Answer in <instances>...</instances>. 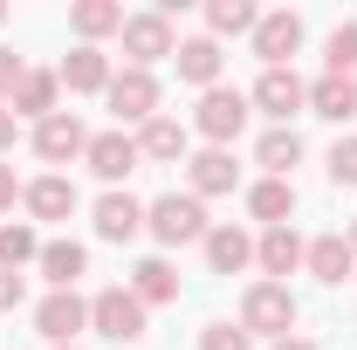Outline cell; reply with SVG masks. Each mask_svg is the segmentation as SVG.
<instances>
[{
  "label": "cell",
  "mask_w": 357,
  "mask_h": 350,
  "mask_svg": "<svg viewBox=\"0 0 357 350\" xmlns=\"http://www.w3.org/2000/svg\"><path fill=\"white\" fill-rule=\"evenodd\" d=\"M296 316H303V309L289 296V282H255V289L241 296V330H248V337H275V344H282V337H296Z\"/></svg>",
  "instance_id": "6da1fadb"
},
{
  "label": "cell",
  "mask_w": 357,
  "mask_h": 350,
  "mask_svg": "<svg viewBox=\"0 0 357 350\" xmlns=\"http://www.w3.org/2000/svg\"><path fill=\"white\" fill-rule=\"evenodd\" d=\"M144 227L158 234V248H185V241H206V199L192 192H165L144 206Z\"/></svg>",
  "instance_id": "7a4b0ae2"
},
{
  "label": "cell",
  "mask_w": 357,
  "mask_h": 350,
  "mask_svg": "<svg viewBox=\"0 0 357 350\" xmlns=\"http://www.w3.org/2000/svg\"><path fill=\"white\" fill-rule=\"evenodd\" d=\"M192 131L206 137V144H234V137L248 131V96L241 89H227V83H213V89H199V110H192Z\"/></svg>",
  "instance_id": "3957f363"
},
{
  "label": "cell",
  "mask_w": 357,
  "mask_h": 350,
  "mask_svg": "<svg viewBox=\"0 0 357 350\" xmlns=\"http://www.w3.org/2000/svg\"><path fill=\"white\" fill-rule=\"evenodd\" d=\"M124 55H131V69H151V62H165L178 55V35H172V14L165 7H151V14H124Z\"/></svg>",
  "instance_id": "277c9868"
},
{
  "label": "cell",
  "mask_w": 357,
  "mask_h": 350,
  "mask_svg": "<svg viewBox=\"0 0 357 350\" xmlns=\"http://www.w3.org/2000/svg\"><path fill=\"white\" fill-rule=\"evenodd\" d=\"M103 103L117 110V131H124V124H151V117H158V76H151V69H117L110 89H103Z\"/></svg>",
  "instance_id": "5b68a950"
},
{
  "label": "cell",
  "mask_w": 357,
  "mask_h": 350,
  "mask_svg": "<svg viewBox=\"0 0 357 350\" xmlns=\"http://www.w3.org/2000/svg\"><path fill=\"white\" fill-rule=\"evenodd\" d=\"M89 323L110 344H137L144 337V303H137L131 289H103V296H89Z\"/></svg>",
  "instance_id": "8992f818"
},
{
  "label": "cell",
  "mask_w": 357,
  "mask_h": 350,
  "mask_svg": "<svg viewBox=\"0 0 357 350\" xmlns=\"http://www.w3.org/2000/svg\"><path fill=\"white\" fill-rule=\"evenodd\" d=\"M137 158H144V151H137V137H131V131H96V137H89V151H83V165L103 178L110 192H117V178H131V172H137Z\"/></svg>",
  "instance_id": "52a82bcc"
},
{
  "label": "cell",
  "mask_w": 357,
  "mask_h": 350,
  "mask_svg": "<svg viewBox=\"0 0 357 350\" xmlns=\"http://www.w3.org/2000/svg\"><path fill=\"white\" fill-rule=\"evenodd\" d=\"M83 323H89V303L76 296V289H48L42 303H35V337H48L55 350L69 344V337H76Z\"/></svg>",
  "instance_id": "ba28073f"
},
{
  "label": "cell",
  "mask_w": 357,
  "mask_h": 350,
  "mask_svg": "<svg viewBox=\"0 0 357 350\" xmlns=\"http://www.w3.org/2000/svg\"><path fill=\"white\" fill-rule=\"evenodd\" d=\"M255 110H268L275 124H289L296 110H310V83L296 76V69H261V83H255V96H248Z\"/></svg>",
  "instance_id": "9c48e42d"
},
{
  "label": "cell",
  "mask_w": 357,
  "mask_h": 350,
  "mask_svg": "<svg viewBox=\"0 0 357 350\" xmlns=\"http://www.w3.org/2000/svg\"><path fill=\"white\" fill-rule=\"evenodd\" d=\"M83 151H89V131L76 124V110H55V117H42V124H35V158L69 165V158H83Z\"/></svg>",
  "instance_id": "30bf717a"
},
{
  "label": "cell",
  "mask_w": 357,
  "mask_h": 350,
  "mask_svg": "<svg viewBox=\"0 0 357 350\" xmlns=\"http://www.w3.org/2000/svg\"><path fill=\"white\" fill-rule=\"evenodd\" d=\"M296 48H303V14L282 7V14H261V21H255V55H261L268 69H289Z\"/></svg>",
  "instance_id": "8fae6325"
},
{
  "label": "cell",
  "mask_w": 357,
  "mask_h": 350,
  "mask_svg": "<svg viewBox=\"0 0 357 350\" xmlns=\"http://www.w3.org/2000/svg\"><path fill=\"white\" fill-rule=\"evenodd\" d=\"M185 178H192V199H220V192H234L241 165H234V151L206 144V151H192V158H185Z\"/></svg>",
  "instance_id": "7c38bea8"
},
{
  "label": "cell",
  "mask_w": 357,
  "mask_h": 350,
  "mask_svg": "<svg viewBox=\"0 0 357 350\" xmlns=\"http://www.w3.org/2000/svg\"><path fill=\"white\" fill-rule=\"evenodd\" d=\"M55 96H62V76H55V69H28V76L14 83V96H7V110L42 124V117H55Z\"/></svg>",
  "instance_id": "4fadbf2b"
},
{
  "label": "cell",
  "mask_w": 357,
  "mask_h": 350,
  "mask_svg": "<svg viewBox=\"0 0 357 350\" xmlns=\"http://www.w3.org/2000/svg\"><path fill=\"white\" fill-rule=\"evenodd\" d=\"M185 144H192V131H185L178 117H151V124L137 131V151H144L151 165H185Z\"/></svg>",
  "instance_id": "5bb4252c"
},
{
  "label": "cell",
  "mask_w": 357,
  "mask_h": 350,
  "mask_svg": "<svg viewBox=\"0 0 357 350\" xmlns=\"http://www.w3.org/2000/svg\"><path fill=\"white\" fill-rule=\"evenodd\" d=\"M48 275V289H76L89 275V248L83 241H42V261H35Z\"/></svg>",
  "instance_id": "9a60e30c"
},
{
  "label": "cell",
  "mask_w": 357,
  "mask_h": 350,
  "mask_svg": "<svg viewBox=\"0 0 357 350\" xmlns=\"http://www.w3.org/2000/svg\"><path fill=\"white\" fill-rule=\"evenodd\" d=\"M172 62H178V83L213 89V83H220V62H227V55H220V42H213V35H192V42H178Z\"/></svg>",
  "instance_id": "2e32d148"
},
{
  "label": "cell",
  "mask_w": 357,
  "mask_h": 350,
  "mask_svg": "<svg viewBox=\"0 0 357 350\" xmlns=\"http://www.w3.org/2000/svg\"><path fill=\"white\" fill-rule=\"evenodd\" d=\"M303 254H310V241H303L296 227H268L261 241H255V261H261L268 275H296V268H303Z\"/></svg>",
  "instance_id": "e0dca14e"
},
{
  "label": "cell",
  "mask_w": 357,
  "mask_h": 350,
  "mask_svg": "<svg viewBox=\"0 0 357 350\" xmlns=\"http://www.w3.org/2000/svg\"><path fill=\"white\" fill-rule=\"evenodd\" d=\"M303 268H310L316 282H330V289H337V282L357 268V254H351V241H344V234H316L310 254H303Z\"/></svg>",
  "instance_id": "ac0fdd59"
},
{
  "label": "cell",
  "mask_w": 357,
  "mask_h": 350,
  "mask_svg": "<svg viewBox=\"0 0 357 350\" xmlns=\"http://www.w3.org/2000/svg\"><path fill=\"white\" fill-rule=\"evenodd\" d=\"M131 296H137L144 309L178 303V275H172V261H165V254H144V261L131 268Z\"/></svg>",
  "instance_id": "d6986e66"
},
{
  "label": "cell",
  "mask_w": 357,
  "mask_h": 350,
  "mask_svg": "<svg viewBox=\"0 0 357 350\" xmlns=\"http://www.w3.org/2000/svg\"><path fill=\"white\" fill-rule=\"evenodd\" d=\"M137 227H144V199H131V192H103L96 199V234L103 241H131Z\"/></svg>",
  "instance_id": "ffe728a7"
},
{
  "label": "cell",
  "mask_w": 357,
  "mask_h": 350,
  "mask_svg": "<svg viewBox=\"0 0 357 350\" xmlns=\"http://www.w3.org/2000/svg\"><path fill=\"white\" fill-rule=\"evenodd\" d=\"M21 199H28V213H35V220H69V213H76V185H69L62 172L21 185Z\"/></svg>",
  "instance_id": "44dd1931"
},
{
  "label": "cell",
  "mask_w": 357,
  "mask_h": 350,
  "mask_svg": "<svg viewBox=\"0 0 357 350\" xmlns=\"http://www.w3.org/2000/svg\"><path fill=\"white\" fill-rule=\"evenodd\" d=\"M248 261H255V241L241 227H206V268L213 275H241Z\"/></svg>",
  "instance_id": "7402d4cb"
},
{
  "label": "cell",
  "mask_w": 357,
  "mask_h": 350,
  "mask_svg": "<svg viewBox=\"0 0 357 350\" xmlns=\"http://www.w3.org/2000/svg\"><path fill=\"white\" fill-rule=\"evenodd\" d=\"M255 165H261L268 178H289L296 165H303V137L289 131V124H275V131H261V144H255Z\"/></svg>",
  "instance_id": "603a6c76"
},
{
  "label": "cell",
  "mask_w": 357,
  "mask_h": 350,
  "mask_svg": "<svg viewBox=\"0 0 357 350\" xmlns=\"http://www.w3.org/2000/svg\"><path fill=\"white\" fill-rule=\"evenodd\" d=\"M310 110H316V117H330V124L357 117V83H351V76H330V69H323V76L310 83Z\"/></svg>",
  "instance_id": "cb8c5ba5"
},
{
  "label": "cell",
  "mask_w": 357,
  "mask_h": 350,
  "mask_svg": "<svg viewBox=\"0 0 357 350\" xmlns=\"http://www.w3.org/2000/svg\"><path fill=\"white\" fill-rule=\"evenodd\" d=\"M69 28L83 35V48H96L103 35L124 28V7H117V0H76V7H69Z\"/></svg>",
  "instance_id": "d4e9b609"
},
{
  "label": "cell",
  "mask_w": 357,
  "mask_h": 350,
  "mask_svg": "<svg viewBox=\"0 0 357 350\" xmlns=\"http://www.w3.org/2000/svg\"><path fill=\"white\" fill-rule=\"evenodd\" d=\"M248 213L261 220V227H289V213H296V185H289V178H261V185H248Z\"/></svg>",
  "instance_id": "484cf974"
},
{
  "label": "cell",
  "mask_w": 357,
  "mask_h": 350,
  "mask_svg": "<svg viewBox=\"0 0 357 350\" xmlns=\"http://www.w3.org/2000/svg\"><path fill=\"white\" fill-rule=\"evenodd\" d=\"M55 76H62L69 89H83V96L89 89H110V55H103V48H69Z\"/></svg>",
  "instance_id": "4316f807"
},
{
  "label": "cell",
  "mask_w": 357,
  "mask_h": 350,
  "mask_svg": "<svg viewBox=\"0 0 357 350\" xmlns=\"http://www.w3.org/2000/svg\"><path fill=\"white\" fill-rule=\"evenodd\" d=\"M255 21H261L255 0H206V28H213V42H220V35H255Z\"/></svg>",
  "instance_id": "83f0119b"
},
{
  "label": "cell",
  "mask_w": 357,
  "mask_h": 350,
  "mask_svg": "<svg viewBox=\"0 0 357 350\" xmlns=\"http://www.w3.org/2000/svg\"><path fill=\"white\" fill-rule=\"evenodd\" d=\"M28 261H42V241H35V227H28V220H7V227H0V268H14V275H21Z\"/></svg>",
  "instance_id": "f1b7e54d"
},
{
  "label": "cell",
  "mask_w": 357,
  "mask_h": 350,
  "mask_svg": "<svg viewBox=\"0 0 357 350\" xmlns=\"http://www.w3.org/2000/svg\"><path fill=\"white\" fill-rule=\"evenodd\" d=\"M323 55H330V76H351L357 69V21H337L330 42H323Z\"/></svg>",
  "instance_id": "f546056e"
},
{
  "label": "cell",
  "mask_w": 357,
  "mask_h": 350,
  "mask_svg": "<svg viewBox=\"0 0 357 350\" xmlns=\"http://www.w3.org/2000/svg\"><path fill=\"white\" fill-rule=\"evenodd\" d=\"M199 350H255V337H248L241 323H206V330H199Z\"/></svg>",
  "instance_id": "4dcf8cb0"
},
{
  "label": "cell",
  "mask_w": 357,
  "mask_h": 350,
  "mask_svg": "<svg viewBox=\"0 0 357 350\" xmlns=\"http://www.w3.org/2000/svg\"><path fill=\"white\" fill-rule=\"evenodd\" d=\"M330 178L337 185H357V137H337L330 144Z\"/></svg>",
  "instance_id": "1f68e13d"
},
{
  "label": "cell",
  "mask_w": 357,
  "mask_h": 350,
  "mask_svg": "<svg viewBox=\"0 0 357 350\" xmlns=\"http://www.w3.org/2000/svg\"><path fill=\"white\" fill-rule=\"evenodd\" d=\"M21 76H28V69H21V55H14V48H0V103L14 96V83H21Z\"/></svg>",
  "instance_id": "d6a6232c"
},
{
  "label": "cell",
  "mask_w": 357,
  "mask_h": 350,
  "mask_svg": "<svg viewBox=\"0 0 357 350\" xmlns=\"http://www.w3.org/2000/svg\"><path fill=\"white\" fill-rule=\"evenodd\" d=\"M21 296H28V289H21V275H14V268H0V309H21Z\"/></svg>",
  "instance_id": "836d02e7"
},
{
  "label": "cell",
  "mask_w": 357,
  "mask_h": 350,
  "mask_svg": "<svg viewBox=\"0 0 357 350\" xmlns=\"http://www.w3.org/2000/svg\"><path fill=\"white\" fill-rule=\"evenodd\" d=\"M14 199H21V185H14V165H7V158H0V213H7V206H14Z\"/></svg>",
  "instance_id": "e575fe53"
},
{
  "label": "cell",
  "mask_w": 357,
  "mask_h": 350,
  "mask_svg": "<svg viewBox=\"0 0 357 350\" xmlns=\"http://www.w3.org/2000/svg\"><path fill=\"white\" fill-rule=\"evenodd\" d=\"M14 124H21V117H14V110H7V103H0V151H7V144H14Z\"/></svg>",
  "instance_id": "d590c367"
},
{
  "label": "cell",
  "mask_w": 357,
  "mask_h": 350,
  "mask_svg": "<svg viewBox=\"0 0 357 350\" xmlns=\"http://www.w3.org/2000/svg\"><path fill=\"white\" fill-rule=\"evenodd\" d=\"M275 350H316V344H310V337H282Z\"/></svg>",
  "instance_id": "8d00e7d4"
},
{
  "label": "cell",
  "mask_w": 357,
  "mask_h": 350,
  "mask_svg": "<svg viewBox=\"0 0 357 350\" xmlns=\"http://www.w3.org/2000/svg\"><path fill=\"white\" fill-rule=\"evenodd\" d=\"M344 241H351V254H357V220H351V234H344Z\"/></svg>",
  "instance_id": "74e56055"
},
{
  "label": "cell",
  "mask_w": 357,
  "mask_h": 350,
  "mask_svg": "<svg viewBox=\"0 0 357 350\" xmlns=\"http://www.w3.org/2000/svg\"><path fill=\"white\" fill-rule=\"evenodd\" d=\"M0 21H7V7H0Z\"/></svg>",
  "instance_id": "f35d334b"
},
{
  "label": "cell",
  "mask_w": 357,
  "mask_h": 350,
  "mask_svg": "<svg viewBox=\"0 0 357 350\" xmlns=\"http://www.w3.org/2000/svg\"><path fill=\"white\" fill-rule=\"evenodd\" d=\"M62 350H76V344H62Z\"/></svg>",
  "instance_id": "ab89813d"
}]
</instances>
